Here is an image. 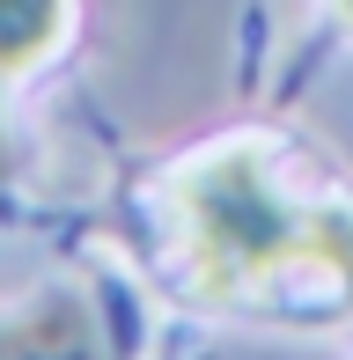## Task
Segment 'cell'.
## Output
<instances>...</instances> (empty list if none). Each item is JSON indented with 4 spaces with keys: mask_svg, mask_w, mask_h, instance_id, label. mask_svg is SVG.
Segmentation results:
<instances>
[{
    "mask_svg": "<svg viewBox=\"0 0 353 360\" xmlns=\"http://www.w3.org/2000/svg\"><path fill=\"white\" fill-rule=\"evenodd\" d=\"M0 360H118V338L82 287H52L23 316H0Z\"/></svg>",
    "mask_w": 353,
    "mask_h": 360,
    "instance_id": "cell-2",
    "label": "cell"
},
{
    "mask_svg": "<svg viewBox=\"0 0 353 360\" xmlns=\"http://www.w3.org/2000/svg\"><path fill=\"white\" fill-rule=\"evenodd\" d=\"M339 15H346V22H353V0H339Z\"/></svg>",
    "mask_w": 353,
    "mask_h": 360,
    "instance_id": "cell-4",
    "label": "cell"
},
{
    "mask_svg": "<svg viewBox=\"0 0 353 360\" xmlns=\"http://www.w3.org/2000/svg\"><path fill=\"white\" fill-rule=\"evenodd\" d=\"M0 169H8V147H0Z\"/></svg>",
    "mask_w": 353,
    "mask_h": 360,
    "instance_id": "cell-5",
    "label": "cell"
},
{
    "mask_svg": "<svg viewBox=\"0 0 353 360\" xmlns=\"http://www.w3.org/2000/svg\"><path fill=\"white\" fill-rule=\"evenodd\" d=\"M176 228H184L191 287L229 302L258 294L287 272H324L353 287V214L309 206L272 176V155L258 140L206 147L184 176L169 184Z\"/></svg>",
    "mask_w": 353,
    "mask_h": 360,
    "instance_id": "cell-1",
    "label": "cell"
},
{
    "mask_svg": "<svg viewBox=\"0 0 353 360\" xmlns=\"http://www.w3.org/2000/svg\"><path fill=\"white\" fill-rule=\"evenodd\" d=\"M67 37V0H0V81L44 67Z\"/></svg>",
    "mask_w": 353,
    "mask_h": 360,
    "instance_id": "cell-3",
    "label": "cell"
}]
</instances>
